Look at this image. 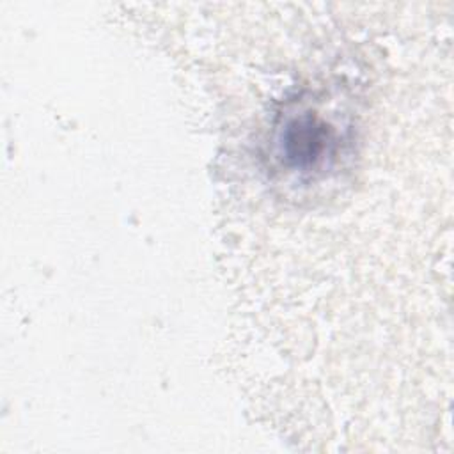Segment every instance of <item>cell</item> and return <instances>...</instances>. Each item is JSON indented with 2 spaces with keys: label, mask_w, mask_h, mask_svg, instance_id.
I'll return each instance as SVG.
<instances>
[{
  "label": "cell",
  "mask_w": 454,
  "mask_h": 454,
  "mask_svg": "<svg viewBox=\"0 0 454 454\" xmlns=\"http://www.w3.org/2000/svg\"><path fill=\"white\" fill-rule=\"evenodd\" d=\"M332 144L333 137L330 128L310 114L291 119L280 137L284 160L291 167L303 170L317 165Z\"/></svg>",
  "instance_id": "cell-1"
}]
</instances>
